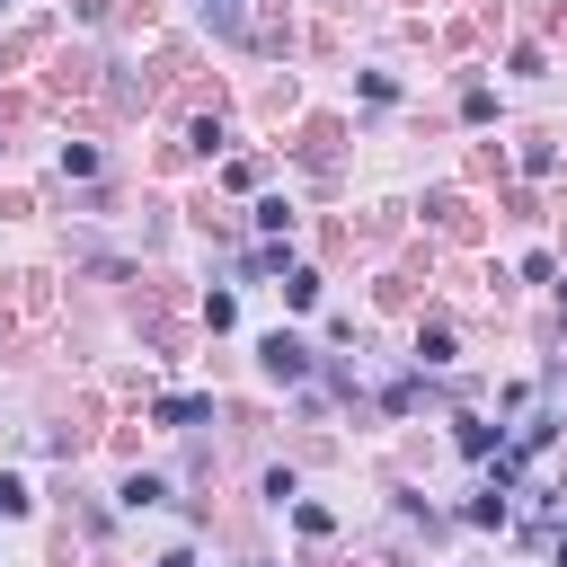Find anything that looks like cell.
<instances>
[{"label":"cell","instance_id":"cell-1","mask_svg":"<svg viewBox=\"0 0 567 567\" xmlns=\"http://www.w3.org/2000/svg\"><path fill=\"white\" fill-rule=\"evenodd\" d=\"M257 363H266V381H284V390H301L310 372H319V354L292 337V328H275V337H257Z\"/></svg>","mask_w":567,"mask_h":567},{"label":"cell","instance_id":"cell-2","mask_svg":"<svg viewBox=\"0 0 567 567\" xmlns=\"http://www.w3.org/2000/svg\"><path fill=\"white\" fill-rule=\"evenodd\" d=\"M151 425L159 434H204L213 425V390H159L151 399Z\"/></svg>","mask_w":567,"mask_h":567},{"label":"cell","instance_id":"cell-3","mask_svg":"<svg viewBox=\"0 0 567 567\" xmlns=\"http://www.w3.org/2000/svg\"><path fill=\"white\" fill-rule=\"evenodd\" d=\"M452 452H461V461H478V470H487V461H496V452H505V425H487V416H452Z\"/></svg>","mask_w":567,"mask_h":567},{"label":"cell","instance_id":"cell-4","mask_svg":"<svg viewBox=\"0 0 567 567\" xmlns=\"http://www.w3.org/2000/svg\"><path fill=\"white\" fill-rule=\"evenodd\" d=\"M115 496H124V514H151V505H168V478H159V470H133Z\"/></svg>","mask_w":567,"mask_h":567},{"label":"cell","instance_id":"cell-5","mask_svg":"<svg viewBox=\"0 0 567 567\" xmlns=\"http://www.w3.org/2000/svg\"><path fill=\"white\" fill-rule=\"evenodd\" d=\"M505 514H514V505H505V487H496V478H487V487H478V496L461 505V523H470V532H496Z\"/></svg>","mask_w":567,"mask_h":567},{"label":"cell","instance_id":"cell-6","mask_svg":"<svg viewBox=\"0 0 567 567\" xmlns=\"http://www.w3.org/2000/svg\"><path fill=\"white\" fill-rule=\"evenodd\" d=\"M275 292H284V310H319V275H310V266H284Z\"/></svg>","mask_w":567,"mask_h":567},{"label":"cell","instance_id":"cell-7","mask_svg":"<svg viewBox=\"0 0 567 567\" xmlns=\"http://www.w3.org/2000/svg\"><path fill=\"white\" fill-rule=\"evenodd\" d=\"M452 354H461V346H452V328H443V319H434V328H416V372H443Z\"/></svg>","mask_w":567,"mask_h":567},{"label":"cell","instance_id":"cell-8","mask_svg":"<svg viewBox=\"0 0 567 567\" xmlns=\"http://www.w3.org/2000/svg\"><path fill=\"white\" fill-rule=\"evenodd\" d=\"M461 124H496V89H487V80L461 89Z\"/></svg>","mask_w":567,"mask_h":567},{"label":"cell","instance_id":"cell-9","mask_svg":"<svg viewBox=\"0 0 567 567\" xmlns=\"http://www.w3.org/2000/svg\"><path fill=\"white\" fill-rule=\"evenodd\" d=\"M248 221H257L266 239H284V230H292V204H284V195H257V213H248Z\"/></svg>","mask_w":567,"mask_h":567},{"label":"cell","instance_id":"cell-10","mask_svg":"<svg viewBox=\"0 0 567 567\" xmlns=\"http://www.w3.org/2000/svg\"><path fill=\"white\" fill-rule=\"evenodd\" d=\"M292 532H310V540H328V532H337V514H328V505H310V496H292Z\"/></svg>","mask_w":567,"mask_h":567},{"label":"cell","instance_id":"cell-11","mask_svg":"<svg viewBox=\"0 0 567 567\" xmlns=\"http://www.w3.org/2000/svg\"><path fill=\"white\" fill-rule=\"evenodd\" d=\"M354 97H363V106H399V80H390V71H363Z\"/></svg>","mask_w":567,"mask_h":567},{"label":"cell","instance_id":"cell-12","mask_svg":"<svg viewBox=\"0 0 567 567\" xmlns=\"http://www.w3.org/2000/svg\"><path fill=\"white\" fill-rule=\"evenodd\" d=\"M97 168H106V159H97V151H89V142H62V177H80V186H89V177H97Z\"/></svg>","mask_w":567,"mask_h":567},{"label":"cell","instance_id":"cell-13","mask_svg":"<svg viewBox=\"0 0 567 567\" xmlns=\"http://www.w3.org/2000/svg\"><path fill=\"white\" fill-rule=\"evenodd\" d=\"M204 328H213V337L239 328V292H204Z\"/></svg>","mask_w":567,"mask_h":567},{"label":"cell","instance_id":"cell-14","mask_svg":"<svg viewBox=\"0 0 567 567\" xmlns=\"http://www.w3.org/2000/svg\"><path fill=\"white\" fill-rule=\"evenodd\" d=\"M257 496H266V505H292V496H301V478H292V470H284V461H275V470H266V478H257Z\"/></svg>","mask_w":567,"mask_h":567},{"label":"cell","instance_id":"cell-15","mask_svg":"<svg viewBox=\"0 0 567 567\" xmlns=\"http://www.w3.org/2000/svg\"><path fill=\"white\" fill-rule=\"evenodd\" d=\"M257 177H266V168H257V159H221V186H230V195H248V186H257Z\"/></svg>","mask_w":567,"mask_h":567},{"label":"cell","instance_id":"cell-16","mask_svg":"<svg viewBox=\"0 0 567 567\" xmlns=\"http://www.w3.org/2000/svg\"><path fill=\"white\" fill-rule=\"evenodd\" d=\"M27 505H35V496H27V478H18V470H0V514H27Z\"/></svg>","mask_w":567,"mask_h":567},{"label":"cell","instance_id":"cell-17","mask_svg":"<svg viewBox=\"0 0 567 567\" xmlns=\"http://www.w3.org/2000/svg\"><path fill=\"white\" fill-rule=\"evenodd\" d=\"M151 567H204V558H195V549H186V540H177V549H159V558H151Z\"/></svg>","mask_w":567,"mask_h":567},{"label":"cell","instance_id":"cell-18","mask_svg":"<svg viewBox=\"0 0 567 567\" xmlns=\"http://www.w3.org/2000/svg\"><path fill=\"white\" fill-rule=\"evenodd\" d=\"M204 9H213V18H221V27H230V18H239V0H204Z\"/></svg>","mask_w":567,"mask_h":567},{"label":"cell","instance_id":"cell-19","mask_svg":"<svg viewBox=\"0 0 567 567\" xmlns=\"http://www.w3.org/2000/svg\"><path fill=\"white\" fill-rule=\"evenodd\" d=\"M558 567H567V532H558Z\"/></svg>","mask_w":567,"mask_h":567},{"label":"cell","instance_id":"cell-20","mask_svg":"<svg viewBox=\"0 0 567 567\" xmlns=\"http://www.w3.org/2000/svg\"><path fill=\"white\" fill-rule=\"evenodd\" d=\"M558 292H567V284H558Z\"/></svg>","mask_w":567,"mask_h":567}]
</instances>
